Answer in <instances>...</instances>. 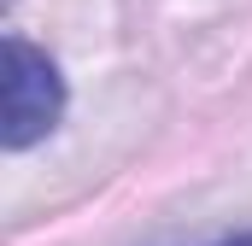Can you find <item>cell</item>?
I'll return each mask as SVG.
<instances>
[{
    "label": "cell",
    "mask_w": 252,
    "mask_h": 246,
    "mask_svg": "<svg viewBox=\"0 0 252 246\" xmlns=\"http://www.w3.org/2000/svg\"><path fill=\"white\" fill-rule=\"evenodd\" d=\"M223 246H252V235H241V241H223Z\"/></svg>",
    "instance_id": "2"
},
{
    "label": "cell",
    "mask_w": 252,
    "mask_h": 246,
    "mask_svg": "<svg viewBox=\"0 0 252 246\" xmlns=\"http://www.w3.org/2000/svg\"><path fill=\"white\" fill-rule=\"evenodd\" d=\"M64 112V82L53 59L47 53H35L24 35H12L6 41V147L12 153H24V147H35Z\"/></svg>",
    "instance_id": "1"
}]
</instances>
